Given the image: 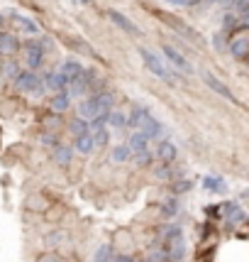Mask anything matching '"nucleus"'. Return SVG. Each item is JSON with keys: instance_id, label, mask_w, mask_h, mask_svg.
Segmentation results:
<instances>
[{"instance_id": "obj_15", "label": "nucleus", "mask_w": 249, "mask_h": 262, "mask_svg": "<svg viewBox=\"0 0 249 262\" xmlns=\"http://www.w3.org/2000/svg\"><path fill=\"white\" fill-rule=\"evenodd\" d=\"M127 147L132 149V155H137V152H144V149H149V137L142 133V130H135L132 135H130V140H127Z\"/></svg>"}, {"instance_id": "obj_22", "label": "nucleus", "mask_w": 249, "mask_h": 262, "mask_svg": "<svg viewBox=\"0 0 249 262\" xmlns=\"http://www.w3.org/2000/svg\"><path fill=\"white\" fill-rule=\"evenodd\" d=\"M113 245H98L95 250H93V255H91V262H113Z\"/></svg>"}, {"instance_id": "obj_4", "label": "nucleus", "mask_w": 249, "mask_h": 262, "mask_svg": "<svg viewBox=\"0 0 249 262\" xmlns=\"http://www.w3.org/2000/svg\"><path fill=\"white\" fill-rule=\"evenodd\" d=\"M203 81H205V83H208V89H210V91H215L217 96H222L225 101H230V103H237V98H235V93L230 91V89H227L225 83H222V81L217 79L215 74H210V71H203Z\"/></svg>"}, {"instance_id": "obj_3", "label": "nucleus", "mask_w": 249, "mask_h": 262, "mask_svg": "<svg viewBox=\"0 0 249 262\" xmlns=\"http://www.w3.org/2000/svg\"><path fill=\"white\" fill-rule=\"evenodd\" d=\"M88 101H91L93 105V113L101 115V113H110L115 105V96L108 91H101V93H93V96H88Z\"/></svg>"}, {"instance_id": "obj_39", "label": "nucleus", "mask_w": 249, "mask_h": 262, "mask_svg": "<svg viewBox=\"0 0 249 262\" xmlns=\"http://www.w3.org/2000/svg\"><path fill=\"white\" fill-rule=\"evenodd\" d=\"M34 199H39V206H44V201H42V196H34ZM30 208H37V201H30Z\"/></svg>"}, {"instance_id": "obj_29", "label": "nucleus", "mask_w": 249, "mask_h": 262, "mask_svg": "<svg viewBox=\"0 0 249 262\" xmlns=\"http://www.w3.org/2000/svg\"><path fill=\"white\" fill-rule=\"evenodd\" d=\"M154 177L161 179V182H171V179H176V174H173V169H171V164H161V167H157V169H154Z\"/></svg>"}, {"instance_id": "obj_41", "label": "nucleus", "mask_w": 249, "mask_h": 262, "mask_svg": "<svg viewBox=\"0 0 249 262\" xmlns=\"http://www.w3.org/2000/svg\"><path fill=\"white\" fill-rule=\"evenodd\" d=\"M166 3H173V5H183V0H166Z\"/></svg>"}, {"instance_id": "obj_28", "label": "nucleus", "mask_w": 249, "mask_h": 262, "mask_svg": "<svg viewBox=\"0 0 249 262\" xmlns=\"http://www.w3.org/2000/svg\"><path fill=\"white\" fill-rule=\"evenodd\" d=\"M91 135H93L95 147H105V145L110 142V130H108V127H101V130H95V133H91Z\"/></svg>"}, {"instance_id": "obj_9", "label": "nucleus", "mask_w": 249, "mask_h": 262, "mask_svg": "<svg viewBox=\"0 0 249 262\" xmlns=\"http://www.w3.org/2000/svg\"><path fill=\"white\" fill-rule=\"evenodd\" d=\"M108 17L113 20V25H117V27H120V30H124L127 34H135V37H139V34H142V30H139V27H137V25L132 23L130 17H124L122 12L108 10Z\"/></svg>"}, {"instance_id": "obj_8", "label": "nucleus", "mask_w": 249, "mask_h": 262, "mask_svg": "<svg viewBox=\"0 0 249 262\" xmlns=\"http://www.w3.org/2000/svg\"><path fill=\"white\" fill-rule=\"evenodd\" d=\"M176 157H179V149H176V145L171 140H161L157 145V160L161 164H173Z\"/></svg>"}, {"instance_id": "obj_30", "label": "nucleus", "mask_w": 249, "mask_h": 262, "mask_svg": "<svg viewBox=\"0 0 249 262\" xmlns=\"http://www.w3.org/2000/svg\"><path fill=\"white\" fill-rule=\"evenodd\" d=\"M17 27H20V30H24V32H30V34L39 32V25H34L30 17H22V15H17Z\"/></svg>"}, {"instance_id": "obj_17", "label": "nucleus", "mask_w": 249, "mask_h": 262, "mask_svg": "<svg viewBox=\"0 0 249 262\" xmlns=\"http://www.w3.org/2000/svg\"><path fill=\"white\" fill-rule=\"evenodd\" d=\"M49 105H52V111L54 113H66L68 108H71V96H68L66 91H61V93H54L52 96V101H49Z\"/></svg>"}, {"instance_id": "obj_34", "label": "nucleus", "mask_w": 249, "mask_h": 262, "mask_svg": "<svg viewBox=\"0 0 249 262\" xmlns=\"http://www.w3.org/2000/svg\"><path fill=\"white\" fill-rule=\"evenodd\" d=\"M108 125V113H101V115H95L91 120V133H95V130H101V127Z\"/></svg>"}, {"instance_id": "obj_24", "label": "nucleus", "mask_w": 249, "mask_h": 262, "mask_svg": "<svg viewBox=\"0 0 249 262\" xmlns=\"http://www.w3.org/2000/svg\"><path fill=\"white\" fill-rule=\"evenodd\" d=\"M108 125L122 130V127H127V115H124L122 111H115V108H113V111L108 113Z\"/></svg>"}, {"instance_id": "obj_10", "label": "nucleus", "mask_w": 249, "mask_h": 262, "mask_svg": "<svg viewBox=\"0 0 249 262\" xmlns=\"http://www.w3.org/2000/svg\"><path fill=\"white\" fill-rule=\"evenodd\" d=\"M73 155H76L73 147H71V145H61V142L52 149V160H54L57 167H68V164L73 162Z\"/></svg>"}, {"instance_id": "obj_31", "label": "nucleus", "mask_w": 249, "mask_h": 262, "mask_svg": "<svg viewBox=\"0 0 249 262\" xmlns=\"http://www.w3.org/2000/svg\"><path fill=\"white\" fill-rule=\"evenodd\" d=\"M39 145L54 149L59 145V135H57V133H42V135H39Z\"/></svg>"}, {"instance_id": "obj_19", "label": "nucleus", "mask_w": 249, "mask_h": 262, "mask_svg": "<svg viewBox=\"0 0 249 262\" xmlns=\"http://www.w3.org/2000/svg\"><path fill=\"white\" fill-rule=\"evenodd\" d=\"M130 160H132V149L127 147V142L110 149V162L113 164H124V162H130Z\"/></svg>"}, {"instance_id": "obj_32", "label": "nucleus", "mask_w": 249, "mask_h": 262, "mask_svg": "<svg viewBox=\"0 0 249 262\" xmlns=\"http://www.w3.org/2000/svg\"><path fill=\"white\" fill-rule=\"evenodd\" d=\"M222 5H225V8H232V10H237V12L249 10V0H222Z\"/></svg>"}, {"instance_id": "obj_23", "label": "nucleus", "mask_w": 249, "mask_h": 262, "mask_svg": "<svg viewBox=\"0 0 249 262\" xmlns=\"http://www.w3.org/2000/svg\"><path fill=\"white\" fill-rule=\"evenodd\" d=\"M179 208H181L179 196H169V199L161 204V216H164V218H173L176 213H179Z\"/></svg>"}, {"instance_id": "obj_13", "label": "nucleus", "mask_w": 249, "mask_h": 262, "mask_svg": "<svg viewBox=\"0 0 249 262\" xmlns=\"http://www.w3.org/2000/svg\"><path fill=\"white\" fill-rule=\"evenodd\" d=\"M166 23H169V27H173V30H179L181 34H186V37H191V39H195L198 45H203V39H201V34L195 32V30H191L188 25L183 23V20H179V17H171V15H161Z\"/></svg>"}, {"instance_id": "obj_44", "label": "nucleus", "mask_w": 249, "mask_h": 262, "mask_svg": "<svg viewBox=\"0 0 249 262\" xmlns=\"http://www.w3.org/2000/svg\"><path fill=\"white\" fill-rule=\"evenodd\" d=\"M0 69H3V61H0Z\"/></svg>"}, {"instance_id": "obj_45", "label": "nucleus", "mask_w": 249, "mask_h": 262, "mask_svg": "<svg viewBox=\"0 0 249 262\" xmlns=\"http://www.w3.org/2000/svg\"><path fill=\"white\" fill-rule=\"evenodd\" d=\"M144 262H147V260H144Z\"/></svg>"}, {"instance_id": "obj_16", "label": "nucleus", "mask_w": 249, "mask_h": 262, "mask_svg": "<svg viewBox=\"0 0 249 262\" xmlns=\"http://www.w3.org/2000/svg\"><path fill=\"white\" fill-rule=\"evenodd\" d=\"M73 152H79V155H91L93 149H95V142H93V135L88 133V135H79L73 137Z\"/></svg>"}, {"instance_id": "obj_11", "label": "nucleus", "mask_w": 249, "mask_h": 262, "mask_svg": "<svg viewBox=\"0 0 249 262\" xmlns=\"http://www.w3.org/2000/svg\"><path fill=\"white\" fill-rule=\"evenodd\" d=\"M149 115H152V111H149L147 105H135V108L130 111V115H127V127L139 130V127H142V123L147 120Z\"/></svg>"}, {"instance_id": "obj_7", "label": "nucleus", "mask_w": 249, "mask_h": 262, "mask_svg": "<svg viewBox=\"0 0 249 262\" xmlns=\"http://www.w3.org/2000/svg\"><path fill=\"white\" fill-rule=\"evenodd\" d=\"M24 61H27V69H30V71L42 69L44 67V52L34 45V42H30V45L24 47Z\"/></svg>"}, {"instance_id": "obj_6", "label": "nucleus", "mask_w": 249, "mask_h": 262, "mask_svg": "<svg viewBox=\"0 0 249 262\" xmlns=\"http://www.w3.org/2000/svg\"><path fill=\"white\" fill-rule=\"evenodd\" d=\"M44 89L46 91H52V93H61V91H66L68 89V79L59 71V69H54V71H49L44 79Z\"/></svg>"}, {"instance_id": "obj_25", "label": "nucleus", "mask_w": 249, "mask_h": 262, "mask_svg": "<svg viewBox=\"0 0 249 262\" xmlns=\"http://www.w3.org/2000/svg\"><path fill=\"white\" fill-rule=\"evenodd\" d=\"M64 243H66V233L64 230H52V233H46V238H44L46 248H59Z\"/></svg>"}, {"instance_id": "obj_42", "label": "nucleus", "mask_w": 249, "mask_h": 262, "mask_svg": "<svg viewBox=\"0 0 249 262\" xmlns=\"http://www.w3.org/2000/svg\"><path fill=\"white\" fill-rule=\"evenodd\" d=\"M81 3H83V5H91L93 0H81Z\"/></svg>"}, {"instance_id": "obj_12", "label": "nucleus", "mask_w": 249, "mask_h": 262, "mask_svg": "<svg viewBox=\"0 0 249 262\" xmlns=\"http://www.w3.org/2000/svg\"><path fill=\"white\" fill-rule=\"evenodd\" d=\"M20 49V39L12 32H0V57H10Z\"/></svg>"}, {"instance_id": "obj_18", "label": "nucleus", "mask_w": 249, "mask_h": 262, "mask_svg": "<svg viewBox=\"0 0 249 262\" xmlns=\"http://www.w3.org/2000/svg\"><path fill=\"white\" fill-rule=\"evenodd\" d=\"M230 52H232V57L247 59L249 57V37H235V39L230 42Z\"/></svg>"}, {"instance_id": "obj_33", "label": "nucleus", "mask_w": 249, "mask_h": 262, "mask_svg": "<svg viewBox=\"0 0 249 262\" xmlns=\"http://www.w3.org/2000/svg\"><path fill=\"white\" fill-rule=\"evenodd\" d=\"M237 25H239V20L235 17V15H232V12H227L225 17H222V30H225V32H232Z\"/></svg>"}, {"instance_id": "obj_26", "label": "nucleus", "mask_w": 249, "mask_h": 262, "mask_svg": "<svg viewBox=\"0 0 249 262\" xmlns=\"http://www.w3.org/2000/svg\"><path fill=\"white\" fill-rule=\"evenodd\" d=\"M154 152H149V149H144V152H137V155H132V162H135L137 167H149L152 162H154Z\"/></svg>"}, {"instance_id": "obj_20", "label": "nucleus", "mask_w": 249, "mask_h": 262, "mask_svg": "<svg viewBox=\"0 0 249 262\" xmlns=\"http://www.w3.org/2000/svg\"><path fill=\"white\" fill-rule=\"evenodd\" d=\"M203 186L208 189V191H213V194H225V191H227L225 179H222V177H213V174L203 179Z\"/></svg>"}, {"instance_id": "obj_37", "label": "nucleus", "mask_w": 249, "mask_h": 262, "mask_svg": "<svg viewBox=\"0 0 249 262\" xmlns=\"http://www.w3.org/2000/svg\"><path fill=\"white\" fill-rule=\"evenodd\" d=\"M113 262H137V260L132 257V255H115Z\"/></svg>"}, {"instance_id": "obj_36", "label": "nucleus", "mask_w": 249, "mask_h": 262, "mask_svg": "<svg viewBox=\"0 0 249 262\" xmlns=\"http://www.w3.org/2000/svg\"><path fill=\"white\" fill-rule=\"evenodd\" d=\"M239 27H244V30H249V10H244L242 15H239Z\"/></svg>"}, {"instance_id": "obj_14", "label": "nucleus", "mask_w": 249, "mask_h": 262, "mask_svg": "<svg viewBox=\"0 0 249 262\" xmlns=\"http://www.w3.org/2000/svg\"><path fill=\"white\" fill-rule=\"evenodd\" d=\"M59 71H61V74H64V76L68 79V83H71V81H76V79H81V76L86 74V69H83V64H81V61H73V59H68V61H64V64L59 67Z\"/></svg>"}, {"instance_id": "obj_2", "label": "nucleus", "mask_w": 249, "mask_h": 262, "mask_svg": "<svg viewBox=\"0 0 249 262\" xmlns=\"http://www.w3.org/2000/svg\"><path fill=\"white\" fill-rule=\"evenodd\" d=\"M139 54H142V59H144V67H147L154 76L164 79L166 83H173V81H171L169 69L164 67V61H161V57H159L157 52H152V49H147V47H139Z\"/></svg>"}, {"instance_id": "obj_1", "label": "nucleus", "mask_w": 249, "mask_h": 262, "mask_svg": "<svg viewBox=\"0 0 249 262\" xmlns=\"http://www.w3.org/2000/svg\"><path fill=\"white\" fill-rule=\"evenodd\" d=\"M15 89L20 93H34V96H42V93L46 91L44 89V81L39 79L34 71H30V69H22L17 76H15Z\"/></svg>"}, {"instance_id": "obj_35", "label": "nucleus", "mask_w": 249, "mask_h": 262, "mask_svg": "<svg viewBox=\"0 0 249 262\" xmlns=\"http://www.w3.org/2000/svg\"><path fill=\"white\" fill-rule=\"evenodd\" d=\"M17 74H20V69H17V64H8V67H5V76H10V79H15Z\"/></svg>"}, {"instance_id": "obj_27", "label": "nucleus", "mask_w": 249, "mask_h": 262, "mask_svg": "<svg viewBox=\"0 0 249 262\" xmlns=\"http://www.w3.org/2000/svg\"><path fill=\"white\" fill-rule=\"evenodd\" d=\"M193 189V182L191 179H173L171 182V191L179 196V194H186V191H191Z\"/></svg>"}, {"instance_id": "obj_38", "label": "nucleus", "mask_w": 249, "mask_h": 262, "mask_svg": "<svg viewBox=\"0 0 249 262\" xmlns=\"http://www.w3.org/2000/svg\"><path fill=\"white\" fill-rule=\"evenodd\" d=\"M213 42H215V49H222V34H215V37H213Z\"/></svg>"}, {"instance_id": "obj_40", "label": "nucleus", "mask_w": 249, "mask_h": 262, "mask_svg": "<svg viewBox=\"0 0 249 262\" xmlns=\"http://www.w3.org/2000/svg\"><path fill=\"white\" fill-rule=\"evenodd\" d=\"M198 3H201V0H183V5H188V8H191V5H198Z\"/></svg>"}, {"instance_id": "obj_43", "label": "nucleus", "mask_w": 249, "mask_h": 262, "mask_svg": "<svg viewBox=\"0 0 249 262\" xmlns=\"http://www.w3.org/2000/svg\"><path fill=\"white\" fill-rule=\"evenodd\" d=\"M208 3H222V0H208Z\"/></svg>"}, {"instance_id": "obj_5", "label": "nucleus", "mask_w": 249, "mask_h": 262, "mask_svg": "<svg viewBox=\"0 0 249 262\" xmlns=\"http://www.w3.org/2000/svg\"><path fill=\"white\" fill-rule=\"evenodd\" d=\"M161 52H164V57L169 59V61H171V64H173L176 69H179V71H183V74H193V67L188 64V59L183 57L179 49H173L171 45H164V47H161Z\"/></svg>"}, {"instance_id": "obj_21", "label": "nucleus", "mask_w": 249, "mask_h": 262, "mask_svg": "<svg viewBox=\"0 0 249 262\" xmlns=\"http://www.w3.org/2000/svg\"><path fill=\"white\" fill-rule=\"evenodd\" d=\"M68 133H71L73 137L88 135V133H91V123H88L86 118H73V120L68 123Z\"/></svg>"}]
</instances>
